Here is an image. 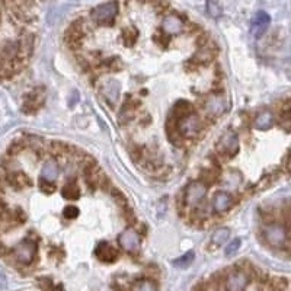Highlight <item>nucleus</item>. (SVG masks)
Returning a JSON list of instances; mask_svg holds the SVG:
<instances>
[{"mask_svg": "<svg viewBox=\"0 0 291 291\" xmlns=\"http://www.w3.org/2000/svg\"><path fill=\"white\" fill-rule=\"evenodd\" d=\"M117 15H118V3L117 1L102 3V4H99L97 7H94L92 12H91L92 21L99 24V25H111V24H114Z\"/></svg>", "mask_w": 291, "mask_h": 291, "instance_id": "f257e3e1", "label": "nucleus"}, {"mask_svg": "<svg viewBox=\"0 0 291 291\" xmlns=\"http://www.w3.org/2000/svg\"><path fill=\"white\" fill-rule=\"evenodd\" d=\"M216 147H217V153L222 158L231 159L239 152V138H237V135L233 131H227L219 138Z\"/></svg>", "mask_w": 291, "mask_h": 291, "instance_id": "f03ea898", "label": "nucleus"}, {"mask_svg": "<svg viewBox=\"0 0 291 291\" xmlns=\"http://www.w3.org/2000/svg\"><path fill=\"white\" fill-rule=\"evenodd\" d=\"M207 191H208V187L202 181H196V182L190 184L185 190V194H184L185 204L190 207H198L204 201Z\"/></svg>", "mask_w": 291, "mask_h": 291, "instance_id": "7ed1b4c3", "label": "nucleus"}, {"mask_svg": "<svg viewBox=\"0 0 291 291\" xmlns=\"http://www.w3.org/2000/svg\"><path fill=\"white\" fill-rule=\"evenodd\" d=\"M263 237L271 246L281 248L283 245H286L289 233H287V228L284 226L272 223V225H268L263 228Z\"/></svg>", "mask_w": 291, "mask_h": 291, "instance_id": "20e7f679", "label": "nucleus"}, {"mask_svg": "<svg viewBox=\"0 0 291 291\" xmlns=\"http://www.w3.org/2000/svg\"><path fill=\"white\" fill-rule=\"evenodd\" d=\"M36 242H33L31 239H24L13 251V257L15 259L22 263V265H30L32 263V260L35 259L36 255Z\"/></svg>", "mask_w": 291, "mask_h": 291, "instance_id": "39448f33", "label": "nucleus"}, {"mask_svg": "<svg viewBox=\"0 0 291 291\" xmlns=\"http://www.w3.org/2000/svg\"><path fill=\"white\" fill-rule=\"evenodd\" d=\"M227 100L223 94H213L204 100V111L207 115L216 118L226 112Z\"/></svg>", "mask_w": 291, "mask_h": 291, "instance_id": "423d86ee", "label": "nucleus"}, {"mask_svg": "<svg viewBox=\"0 0 291 291\" xmlns=\"http://www.w3.org/2000/svg\"><path fill=\"white\" fill-rule=\"evenodd\" d=\"M178 129L182 137H195L201 131V120L193 112L178 121Z\"/></svg>", "mask_w": 291, "mask_h": 291, "instance_id": "0eeeda50", "label": "nucleus"}, {"mask_svg": "<svg viewBox=\"0 0 291 291\" xmlns=\"http://www.w3.org/2000/svg\"><path fill=\"white\" fill-rule=\"evenodd\" d=\"M44 100H45V91H44V88H35L32 92H30L25 97V102H24L22 109L25 111V114H33L38 108L42 106Z\"/></svg>", "mask_w": 291, "mask_h": 291, "instance_id": "6e6552de", "label": "nucleus"}, {"mask_svg": "<svg viewBox=\"0 0 291 291\" xmlns=\"http://www.w3.org/2000/svg\"><path fill=\"white\" fill-rule=\"evenodd\" d=\"M140 236L134 228H127L118 236L120 246L127 252H137L140 249Z\"/></svg>", "mask_w": 291, "mask_h": 291, "instance_id": "1a4fd4ad", "label": "nucleus"}, {"mask_svg": "<svg viewBox=\"0 0 291 291\" xmlns=\"http://www.w3.org/2000/svg\"><path fill=\"white\" fill-rule=\"evenodd\" d=\"M271 24V18L266 12L263 10H259L254 15L252 18V22H251V32L255 38H260L263 33L266 32L268 27Z\"/></svg>", "mask_w": 291, "mask_h": 291, "instance_id": "9d476101", "label": "nucleus"}, {"mask_svg": "<svg viewBox=\"0 0 291 291\" xmlns=\"http://www.w3.org/2000/svg\"><path fill=\"white\" fill-rule=\"evenodd\" d=\"M85 27H86V25L83 24L82 19L74 21V22L68 27V30H67V32H65V41L68 42V45H70L71 48H76V45L80 44L82 38L85 36Z\"/></svg>", "mask_w": 291, "mask_h": 291, "instance_id": "9b49d317", "label": "nucleus"}, {"mask_svg": "<svg viewBox=\"0 0 291 291\" xmlns=\"http://www.w3.org/2000/svg\"><path fill=\"white\" fill-rule=\"evenodd\" d=\"M248 286V275L243 271L230 274L226 280V291H245Z\"/></svg>", "mask_w": 291, "mask_h": 291, "instance_id": "f8f14e48", "label": "nucleus"}, {"mask_svg": "<svg viewBox=\"0 0 291 291\" xmlns=\"http://www.w3.org/2000/svg\"><path fill=\"white\" fill-rule=\"evenodd\" d=\"M102 94L105 95V97L115 105L120 100V94H121V85L115 80V79H109L103 83L102 86Z\"/></svg>", "mask_w": 291, "mask_h": 291, "instance_id": "ddd939ff", "label": "nucleus"}, {"mask_svg": "<svg viewBox=\"0 0 291 291\" xmlns=\"http://www.w3.org/2000/svg\"><path fill=\"white\" fill-rule=\"evenodd\" d=\"M162 30L166 33H169V35L182 32V30H184V21L178 15H169V16H166L163 19Z\"/></svg>", "mask_w": 291, "mask_h": 291, "instance_id": "4468645a", "label": "nucleus"}, {"mask_svg": "<svg viewBox=\"0 0 291 291\" xmlns=\"http://www.w3.org/2000/svg\"><path fill=\"white\" fill-rule=\"evenodd\" d=\"M95 254H97V259H100L102 262H108V263L117 260V258H118V252L106 242H100L97 245Z\"/></svg>", "mask_w": 291, "mask_h": 291, "instance_id": "2eb2a0df", "label": "nucleus"}, {"mask_svg": "<svg viewBox=\"0 0 291 291\" xmlns=\"http://www.w3.org/2000/svg\"><path fill=\"white\" fill-rule=\"evenodd\" d=\"M233 205V198L227 193H217L213 198V208L216 213H226L227 210Z\"/></svg>", "mask_w": 291, "mask_h": 291, "instance_id": "dca6fc26", "label": "nucleus"}, {"mask_svg": "<svg viewBox=\"0 0 291 291\" xmlns=\"http://www.w3.org/2000/svg\"><path fill=\"white\" fill-rule=\"evenodd\" d=\"M214 57H216V51L213 50L211 45H207L205 44L204 47H201L199 51L195 53V56L193 57V62L196 63L198 65H208V63H211L214 60Z\"/></svg>", "mask_w": 291, "mask_h": 291, "instance_id": "f3484780", "label": "nucleus"}, {"mask_svg": "<svg viewBox=\"0 0 291 291\" xmlns=\"http://www.w3.org/2000/svg\"><path fill=\"white\" fill-rule=\"evenodd\" d=\"M59 173H60V167H59V163L53 159L47 161L42 166V170H41V178L45 179V181H51L54 182L57 178H59Z\"/></svg>", "mask_w": 291, "mask_h": 291, "instance_id": "a211bd4d", "label": "nucleus"}, {"mask_svg": "<svg viewBox=\"0 0 291 291\" xmlns=\"http://www.w3.org/2000/svg\"><path fill=\"white\" fill-rule=\"evenodd\" d=\"M190 114H193V105L188 102V100H178L176 103H175V106H173V109H172V112H170V115L176 120V121H179L181 118H184V117H187V115H190Z\"/></svg>", "mask_w": 291, "mask_h": 291, "instance_id": "6ab92c4d", "label": "nucleus"}, {"mask_svg": "<svg viewBox=\"0 0 291 291\" xmlns=\"http://www.w3.org/2000/svg\"><path fill=\"white\" fill-rule=\"evenodd\" d=\"M272 124H274V115L271 112H268V111L259 114L258 117L255 118V121H254V127L257 129H260V131L271 129Z\"/></svg>", "mask_w": 291, "mask_h": 291, "instance_id": "aec40b11", "label": "nucleus"}, {"mask_svg": "<svg viewBox=\"0 0 291 291\" xmlns=\"http://www.w3.org/2000/svg\"><path fill=\"white\" fill-rule=\"evenodd\" d=\"M62 195L65 196V199H77L80 196V188L76 184V181H67L63 188H62Z\"/></svg>", "mask_w": 291, "mask_h": 291, "instance_id": "412c9836", "label": "nucleus"}, {"mask_svg": "<svg viewBox=\"0 0 291 291\" xmlns=\"http://www.w3.org/2000/svg\"><path fill=\"white\" fill-rule=\"evenodd\" d=\"M9 184L13 185L15 188L21 190V188H24V187H30V185H31V179H30L25 173H22V172H15V173L9 178Z\"/></svg>", "mask_w": 291, "mask_h": 291, "instance_id": "4be33fe9", "label": "nucleus"}, {"mask_svg": "<svg viewBox=\"0 0 291 291\" xmlns=\"http://www.w3.org/2000/svg\"><path fill=\"white\" fill-rule=\"evenodd\" d=\"M228 237H230V230L226 228V227H222V228H217V230L213 233L211 242H213L214 245L220 246V245H225V243H226L227 240H228Z\"/></svg>", "mask_w": 291, "mask_h": 291, "instance_id": "5701e85b", "label": "nucleus"}, {"mask_svg": "<svg viewBox=\"0 0 291 291\" xmlns=\"http://www.w3.org/2000/svg\"><path fill=\"white\" fill-rule=\"evenodd\" d=\"M207 12L211 18H220L223 15V7L217 0H208L207 1Z\"/></svg>", "mask_w": 291, "mask_h": 291, "instance_id": "b1692460", "label": "nucleus"}, {"mask_svg": "<svg viewBox=\"0 0 291 291\" xmlns=\"http://www.w3.org/2000/svg\"><path fill=\"white\" fill-rule=\"evenodd\" d=\"M121 39L126 45H132L138 39V32L135 28H127L121 32Z\"/></svg>", "mask_w": 291, "mask_h": 291, "instance_id": "393cba45", "label": "nucleus"}, {"mask_svg": "<svg viewBox=\"0 0 291 291\" xmlns=\"http://www.w3.org/2000/svg\"><path fill=\"white\" fill-rule=\"evenodd\" d=\"M132 291H156V284L150 280H138L132 284Z\"/></svg>", "mask_w": 291, "mask_h": 291, "instance_id": "a878e982", "label": "nucleus"}, {"mask_svg": "<svg viewBox=\"0 0 291 291\" xmlns=\"http://www.w3.org/2000/svg\"><path fill=\"white\" fill-rule=\"evenodd\" d=\"M194 258H195L194 252L191 251V252H187L184 257L175 259V260H173V265H175V266H178V268H187V266H190V265L193 263Z\"/></svg>", "mask_w": 291, "mask_h": 291, "instance_id": "bb28decb", "label": "nucleus"}, {"mask_svg": "<svg viewBox=\"0 0 291 291\" xmlns=\"http://www.w3.org/2000/svg\"><path fill=\"white\" fill-rule=\"evenodd\" d=\"M217 179H219V172H217L216 169H204V170L201 172V181H202L204 184H205V182L214 184Z\"/></svg>", "mask_w": 291, "mask_h": 291, "instance_id": "cd10ccee", "label": "nucleus"}, {"mask_svg": "<svg viewBox=\"0 0 291 291\" xmlns=\"http://www.w3.org/2000/svg\"><path fill=\"white\" fill-rule=\"evenodd\" d=\"M153 41L159 45V47H167V42H169V33H166L164 31H158V32L153 35Z\"/></svg>", "mask_w": 291, "mask_h": 291, "instance_id": "c85d7f7f", "label": "nucleus"}, {"mask_svg": "<svg viewBox=\"0 0 291 291\" xmlns=\"http://www.w3.org/2000/svg\"><path fill=\"white\" fill-rule=\"evenodd\" d=\"M287 289V281L284 278H274L269 284L271 291H286Z\"/></svg>", "mask_w": 291, "mask_h": 291, "instance_id": "c756f323", "label": "nucleus"}, {"mask_svg": "<svg viewBox=\"0 0 291 291\" xmlns=\"http://www.w3.org/2000/svg\"><path fill=\"white\" fill-rule=\"evenodd\" d=\"M39 190L44 194H53L56 191V184L51 182V181H45V179L41 178V181H39Z\"/></svg>", "mask_w": 291, "mask_h": 291, "instance_id": "7c9ffc66", "label": "nucleus"}, {"mask_svg": "<svg viewBox=\"0 0 291 291\" xmlns=\"http://www.w3.org/2000/svg\"><path fill=\"white\" fill-rule=\"evenodd\" d=\"M79 214H80V210L76 205H67L63 210V216L68 220H73V219L79 217Z\"/></svg>", "mask_w": 291, "mask_h": 291, "instance_id": "2f4dec72", "label": "nucleus"}, {"mask_svg": "<svg viewBox=\"0 0 291 291\" xmlns=\"http://www.w3.org/2000/svg\"><path fill=\"white\" fill-rule=\"evenodd\" d=\"M240 239H234V240H231L228 245H227V248H226V257H233V255H236V252L240 249Z\"/></svg>", "mask_w": 291, "mask_h": 291, "instance_id": "473e14b6", "label": "nucleus"}, {"mask_svg": "<svg viewBox=\"0 0 291 291\" xmlns=\"http://www.w3.org/2000/svg\"><path fill=\"white\" fill-rule=\"evenodd\" d=\"M280 124L281 127L287 131H291V111H284L280 117Z\"/></svg>", "mask_w": 291, "mask_h": 291, "instance_id": "72a5a7b5", "label": "nucleus"}, {"mask_svg": "<svg viewBox=\"0 0 291 291\" xmlns=\"http://www.w3.org/2000/svg\"><path fill=\"white\" fill-rule=\"evenodd\" d=\"M112 198L121 205V207H124V208H127V205H129V201H127V198L124 196V194L121 193V191H118V190H112Z\"/></svg>", "mask_w": 291, "mask_h": 291, "instance_id": "f704fd0d", "label": "nucleus"}, {"mask_svg": "<svg viewBox=\"0 0 291 291\" xmlns=\"http://www.w3.org/2000/svg\"><path fill=\"white\" fill-rule=\"evenodd\" d=\"M22 149H24V144H21V143H13V144H10V147H9V155L15 156V155H18Z\"/></svg>", "mask_w": 291, "mask_h": 291, "instance_id": "c9c22d12", "label": "nucleus"}, {"mask_svg": "<svg viewBox=\"0 0 291 291\" xmlns=\"http://www.w3.org/2000/svg\"><path fill=\"white\" fill-rule=\"evenodd\" d=\"M6 213H7L6 204H4V201H3V199L0 198V219H1V217H3V216L6 214Z\"/></svg>", "mask_w": 291, "mask_h": 291, "instance_id": "e433bc0d", "label": "nucleus"}, {"mask_svg": "<svg viewBox=\"0 0 291 291\" xmlns=\"http://www.w3.org/2000/svg\"><path fill=\"white\" fill-rule=\"evenodd\" d=\"M7 286V280H6V275L0 271V289H4Z\"/></svg>", "mask_w": 291, "mask_h": 291, "instance_id": "4c0bfd02", "label": "nucleus"}, {"mask_svg": "<svg viewBox=\"0 0 291 291\" xmlns=\"http://www.w3.org/2000/svg\"><path fill=\"white\" fill-rule=\"evenodd\" d=\"M287 169H289V170L291 172V158L289 159V162H287Z\"/></svg>", "mask_w": 291, "mask_h": 291, "instance_id": "58836bf2", "label": "nucleus"}]
</instances>
